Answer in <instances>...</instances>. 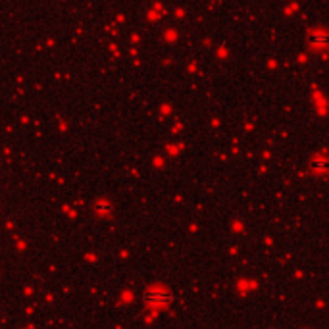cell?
<instances>
[{
	"label": "cell",
	"instance_id": "3",
	"mask_svg": "<svg viewBox=\"0 0 329 329\" xmlns=\"http://www.w3.org/2000/svg\"><path fill=\"white\" fill-rule=\"evenodd\" d=\"M308 43L312 44V46H316V48L326 46V43H328L326 31H324V29H312V31L308 33Z\"/></svg>",
	"mask_w": 329,
	"mask_h": 329
},
{
	"label": "cell",
	"instance_id": "5",
	"mask_svg": "<svg viewBox=\"0 0 329 329\" xmlns=\"http://www.w3.org/2000/svg\"><path fill=\"white\" fill-rule=\"evenodd\" d=\"M23 329H35V328H31V326H27V328H23Z\"/></svg>",
	"mask_w": 329,
	"mask_h": 329
},
{
	"label": "cell",
	"instance_id": "2",
	"mask_svg": "<svg viewBox=\"0 0 329 329\" xmlns=\"http://www.w3.org/2000/svg\"><path fill=\"white\" fill-rule=\"evenodd\" d=\"M92 210L100 218H108L110 214H112V210H114V206H112V202H110L108 198H96L94 204H92Z\"/></svg>",
	"mask_w": 329,
	"mask_h": 329
},
{
	"label": "cell",
	"instance_id": "4",
	"mask_svg": "<svg viewBox=\"0 0 329 329\" xmlns=\"http://www.w3.org/2000/svg\"><path fill=\"white\" fill-rule=\"evenodd\" d=\"M310 166H312V172H316V174H324V172H326V166H328L326 156H314Z\"/></svg>",
	"mask_w": 329,
	"mask_h": 329
},
{
	"label": "cell",
	"instance_id": "1",
	"mask_svg": "<svg viewBox=\"0 0 329 329\" xmlns=\"http://www.w3.org/2000/svg\"><path fill=\"white\" fill-rule=\"evenodd\" d=\"M143 302L149 308H154V310L166 308L172 302V293H170V289L162 285H150L147 287L145 293H143Z\"/></svg>",
	"mask_w": 329,
	"mask_h": 329
}]
</instances>
